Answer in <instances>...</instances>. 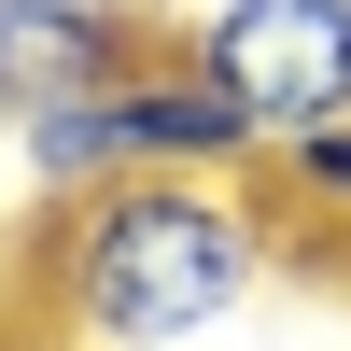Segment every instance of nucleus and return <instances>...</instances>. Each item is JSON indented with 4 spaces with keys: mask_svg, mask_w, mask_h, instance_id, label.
Listing matches in <instances>:
<instances>
[{
    "mask_svg": "<svg viewBox=\"0 0 351 351\" xmlns=\"http://www.w3.org/2000/svg\"><path fill=\"white\" fill-rule=\"evenodd\" d=\"M267 197L253 169H141L71 211H43L28 267H43V324L71 351H197L267 295Z\"/></svg>",
    "mask_w": 351,
    "mask_h": 351,
    "instance_id": "1",
    "label": "nucleus"
},
{
    "mask_svg": "<svg viewBox=\"0 0 351 351\" xmlns=\"http://www.w3.org/2000/svg\"><path fill=\"white\" fill-rule=\"evenodd\" d=\"M141 169H267V141H253L239 99H225L211 71H183V56H155V71L43 112V127H14V183L43 197V211H71V197H99V183H141Z\"/></svg>",
    "mask_w": 351,
    "mask_h": 351,
    "instance_id": "2",
    "label": "nucleus"
},
{
    "mask_svg": "<svg viewBox=\"0 0 351 351\" xmlns=\"http://www.w3.org/2000/svg\"><path fill=\"white\" fill-rule=\"evenodd\" d=\"M169 56L211 71L267 155L309 127H351V0H197L169 14Z\"/></svg>",
    "mask_w": 351,
    "mask_h": 351,
    "instance_id": "3",
    "label": "nucleus"
},
{
    "mask_svg": "<svg viewBox=\"0 0 351 351\" xmlns=\"http://www.w3.org/2000/svg\"><path fill=\"white\" fill-rule=\"evenodd\" d=\"M155 56L169 43H155L141 0H0V141L127 84V71H155Z\"/></svg>",
    "mask_w": 351,
    "mask_h": 351,
    "instance_id": "4",
    "label": "nucleus"
},
{
    "mask_svg": "<svg viewBox=\"0 0 351 351\" xmlns=\"http://www.w3.org/2000/svg\"><path fill=\"white\" fill-rule=\"evenodd\" d=\"M267 183L295 197V211H337V225H351V127H309V141H281V155H267Z\"/></svg>",
    "mask_w": 351,
    "mask_h": 351,
    "instance_id": "5",
    "label": "nucleus"
},
{
    "mask_svg": "<svg viewBox=\"0 0 351 351\" xmlns=\"http://www.w3.org/2000/svg\"><path fill=\"white\" fill-rule=\"evenodd\" d=\"M28 309H43V267H28V239H0V351H14Z\"/></svg>",
    "mask_w": 351,
    "mask_h": 351,
    "instance_id": "6",
    "label": "nucleus"
}]
</instances>
